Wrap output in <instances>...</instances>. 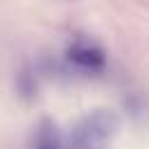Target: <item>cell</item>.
Wrapping results in <instances>:
<instances>
[{
    "label": "cell",
    "mask_w": 149,
    "mask_h": 149,
    "mask_svg": "<svg viewBox=\"0 0 149 149\" xmlns=\"http://www.w3.org/2000/svg\"><path fill=\"white\" fill-rule=\"evenodd\" d=\"M121 130V116L109 107H95L86 112L70 130L68 147L70 149H98L114 140Z\"/></svg>",
    "instance_id": "1"
},
{
    "label": "cell",
    "mask_w": 149,
    "mask_h": 149,
    "mask_svg": "<svg viewBox=\"0 0 149 149\" xmlns=\"http://www.w3.org/2000/svg\"><path fill=\"white\" fill-rule=\"evenodd\" d=\"M65 63L79 72H102L107 65V56L98 44L77 40L65 49Z\"/></svg>",
    "instance_id": "2"
},
{
    "label": "cell",
    "mask_w": 149,
    "mask_h": 149,
    "mask_svg": "<svg viewBox=\"0 0 149 149\" xmlns=\"http://www.w3.org/2000/svg\"><path fill=\"white\" fill-rule=\"evenodd\" d=\"M30 149H65V142H63L61 130L54 119H49V116L40 119V123L33 130Z\"/></svg>",
    "instance_id": "3"
},
{
    "label": "cell",
    "mask_w": 149,
    "mask_h": 149,
    "mask_svg": "<svg viewBox=\"0 0 149 149\" xmlns=\"http://www.w3.org/2000/svg\"><path fill=\"white\" fill-rule=\"evenodd\" d=\"M14 86H16V95L23 102H33L40 93V79H37V70L33 65H23L16 77H14Z\"/></svg>",
    "instance_id": "4"
},
{
    "label": "cell",
    "mask_w": 149,
    "mask_h": 149,
    "mask_svg": "<svg viewBox=\"0 0 149 149\" xmlns=\"http://www.w3.org/2000/svg\"><path fill=\"white\" fill-rule=\"evenodd\" d=\"M126 105H128V109H133V114H135V116H142V112H144V100H142V95H140V93L130 95V98L126 100Z\"/></svg>",
    "instance_id": "5"
},
{
    "label": "cell",
    "mask_w": 149,
    "mask_h": 149,
    "mask_svg": "<svg viewBox=\"0 0 149 149\" xmlns=\"http://www.w3.org/2000/svg\"><path fill=\"white\" fill-rule=\"evenodd\" d=\"M98 149H102V147H98Z\"/></svg>",
    "instance_id": "6"
}]
</instances>
